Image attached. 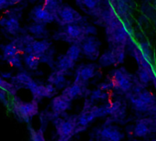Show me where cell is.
<instances>
[{"mask_svg":"<svg viewBox=\"0 0 156 141\" xmlns=\"http://www.w3.org/2000/svg\"><path fill=\"white\" fill-rule=\"evenodd\" d=\"M144 86L138 79H135L134 85L132 91L126 95V98L130 101L134 111L153 117L156 115V96L147 91Z\"/></svg>","mask_w":156,"mask_h":141,"instance_id":"cell-1","label":"cell"},{"mask_svg":"<svg viewBox=\"0 0 156 141\" xmlns=\"http://www.w3.org/2000/svg\"><path fill=\"white\" fill-rule=\"evenodd\" d=\"M135 79L124 68H120L114 71L112 73V79L111 81L113 89L122 94L127 95L130 93L134 85Z\"/></svg>","mask_w":156,"mask_h":141,"instance_id":"cell-2","label":"cell"},{"mask_svg":"<svg viewBox=\"0 0 156 141\" xmlns=\"http://www.w3.org/2000/svg\"><path fill=\"white\" fill-rule=\"evenodd\" d=\"M12 110L20 120L29 122V120L38 112L37 102L33 100L32 102L26 103L18 98H14L12 103Z\"/></svg>","mask_w":156,"mask_h":141,"instance_id":"cell-3","label":"cell"},{"mask_svg":"<svg viewBox=\"0 0 156 141\" xmlns=\"http://www.w3.org/2000/svg\"><path fill=\"white\" fill-rule=\"evenodd\" d=\"M83 27L80 26L78 23L68 24L64 26L63 31L57 33L55 39H62L67 42H72L80 44L81 41L86 38Z\"/></svg>","mask_w":156,"mask_h":141,"instance_id":"cell-4","label":"cell"},{"mask_svg":"<svg viewBox=\"0 0 156 141\" xmlns=\"http://www.w3.org/2000/svg\"><path fill=\"white\" fill-rule=\"evenodd\" d=\"M93 134L96 141H122L124 138V134L118 127L108 122L101 128H96Z\"/></svg>","mask_w":156,"mask_h":141,"instance_id":"cell-5","label":"cell"},{"mask_svg":"<svg viewBox=\"0 0 156 141\" xmlns=\"http://www.w3.org/2000/svg\"><path fill=\"white\" fill-rule=\"evenodd\" d=\"M53 123L59 138H67L70 139L76 135L77 116H72L66 119L56 117L53 119Z\"/></svg>","mask_w":156,"mask_h":141,"instance_id":"cell-6","label":"cell"},{"mask_svg":"<svg viewBox=\"0 0 156 141\" xmlns=\"http://www.w3.org/2000/svg\"><path fill=\"white\" fill-rule=\"evenodd\" d=\"M154 132H156V123L154 116L137 120L133 128V135L137 138H146Z\"/></svg>","mask_w":156,"mask_h":141,"instance_id":"cell-7","label":"cell"},{"mask_svg":"<svg viewBox=\"0 0 156 141\" xmlns=\"http://www.w3.org/2000/svg\"><path fill=\"white\" fill-rule=\"evenodd\" d=\"M55 18L61 25L65 26L72 23H79L81 20V16L71 6L62 5L55 14Z\"/></svg>","mask_w":156,"mask_h":141,"instance_id":"cell-8","label":"cell"},{"mask_svg":"<svg viewBox=\"0 0 156 141\" xmlns=\"http://www.w3.org/2000/svg\"><path fill=\"white\" fill-rule=\"evenodd\" d=\"M82 53L90 60H97L100 54V42L94 37H86L80 43Z\"/></svg>","mask_w":156,"mask_h":141,"instance_id":"cell-9","label":"cell"},{"mask_svg":"<svg viewBox=\"0 0 156 141\" xmlns=\"http://www.w3.org/2000/svg\"><path fill=\"white\" fill-rule=\"evenodd\" d=\"M30 18L36 23L44 24V25L48 23H51L54 20H56L55 15L50 11H48L47 8H45L43 5H38L32 8L30 12Z\"/></svg>","mask_w":156,"mask_h":141,"instance_id":"cell-10","label":"cell"},{"mask_svg":"<svg viewBox=\"0 0 156 141\" xmlns=\"http://www.w3.org/2000/svg\"><path fill=\"white\" fill-rule=\"evenodd\" d=\"M126 116V106L122 101H114L110 103V114L107 120L108 123L120 122L124 119Z\"/></svg>","mask_w":156,"mask_h":141,"instance_id":"cell-11","label":"cell"},{"mask_svg":"<svg viewBox=\"0 0 156 141\" xmlns=\"http://www.w3.org/2000/svg\"><path fill=\"white\" fill-rule=\"evenodd\" d=\"M30 92L33 95V98L35 101L38 102L40 99H42L43 97H48V98H51L54 96V95L56 94V88L54 85L48 83V84H36L31 90Z\"/></svg>","mask_w":156,"mask_h":141,"instance_id":"cell-12","label":"cell"},{"mask_svg":"<svg viewBox=\"0 0 156 141\" xmlns=\"http://www.w3.org/2000/svg\"><path fill=\"white\" fill-rule=\"evenodd\" d=\"M86 83L75 80L72 84L65 87V89L62 92V95H64L66 97L72 101L73 99L83 95L86 93Z\"/></svg>","mask_w":156,"mask_h":141,"instance_id":"cell-13","label":"cell"},{"mask_svg":"<svg viewBox=\"0 0 156 141\" xmlns=\"http://www.w3.org/2000/svg\"><path fill=\"white\" fill-rule=\"evenodd\" d=\"M70 105H71V100H69L68 97H66L62 94L58 96L54 97L51 102L53 114L56 117L63 114L65 111H67L70 107Z\"/></svg>","mask_w":156,"mask_h":141,"instance_id":"cell-14","label":"cell"},{"mask_svg":"<svg viewBox=\"0 0 156 141\" xmlns=\"http://www.w3.org/2000/svg\"><path fill=\"white\" fill-rule=\"evenodd\" d=\"M0 25L10 35H16L20 31V23L18 17L14 15H8L6 17L2 18Z\"/></svg>","mask_w":156,"mask_h":141,"instance_id":"cell-15","label":"cell"},{"mask_svg":"<svg viewBox=\"0 0 156 141\" xmlns=\"http://www.w3.org/2000/svg\"><path fill=\"white\" fill-rule=\"evenodd\" d=\"M96 72V65L94 64H84L80 65L76 71V81L86 83L91 79Z\"/></svg>","mask_w":156,"mask_h":141,"instance_id":"cell-16","label":"cell"},{"mask_svg":"<svg viewBox=\"0 0 156 141\" xmlns=\"http://www.w3.org/2000/svg\"><path fill=\"white\" fill-rule=\"evenodd\" d=\"M50 48V43L47 40H33L30 44H28L26 49L25 52L27 54L33 53L36 55L43 56Z\"/></svg>","mask_w":156,"mask_h":141,"instance_id":"cell-17","label":"cell"},{"mask_svg":"<svg viewBox=\"0 0 156 141\" xmlns=\"http://www.w3.org/2000/svg\"><path fill=\"white\" fill-rule=\"evenodd\" d=\"M13 84L14 85H20L21 87L27 88L31 90L37 83L32 80V78L26 72H19L16 76L13 77Z\"/></svg>","mask_w":156,"mask_h":141,"instance_id":"cell-18","label":"cell"},{"mask_svg":"<svg viewBox=\"0 0 156 141\" xmlns=\"http://www.w3.org/2000/svg\"><path fill=\"white\" fill-rule=\"evenodd\" d=\"M99 63L102 67H107V66H111L112 64L120 63L117 53L114 50V49H112L111 50H109V51L105 52L104 54H102L101 57L99 60Z\"/></svg>","mask_w":156,"mask_h":141,"instance_id":"cell-19","label":"cell"},{"mask_svg":"<svg viewBox=\"0 0 156 141\" xmlns=\"http://www.w3.org/2000/svg\"><path fill=\"white\" fill-rule=\"evenodd\" d=\"M48 83L52 85H54L57 88H62L66 85V78H65V73L59 71H55L53 72L48 79Z\"/></svg>","mask_w":156,"mask_h":141,"instance_id":"cell-20","label":"cell"},{"mask_svg":"<svg viewBox=\"0 0 156 141\" xmlns=\"http://www.w3.org/2000/svg\"><path fill=\"white\" fill-rule=\"evenodd\" d=\"M2 50H3V56H4V59L6 61L7 59L13 57V56H16V55H19L22 51L17 44V42L15 40H13L11 43L7 44V45H5L2 47Z\"/></svg>","mask_w":156,"mask_h":141,"instance_id":"cell-21","label":"cell"},{"mask_svg":"<svg viewBox=\"0 0 156 141\" xmlns=\"http://www.w3.org/2000/svg\"><path fill=\"white\" fill-rule=\"evenodd\" d=\"M75 65V61H72L70 58H69L67 55H63L60 56L56 63V67L57 70L59 72H62L64 73H66L68 71L71 70Z\"/></svg>","mask_w":156,"mask_h":141,"instance_id":"cell-22","label":"cell"},{"mask_svg":"<svg viewBox=\"0 0 156 141\" xmlns=\"http://www.w3.org/2000/svg\"><path fill=\"white\" fill-rule=\"evenodd\" d=\"M155 77L154 72L152 68H141L139 67L138 71V80L144 85H146L149 82L153 81Z\"/></svg>","mask_w":156,"mask_h":141,"instance_id":"cell-23","label":"cell"},{"mask_svg":"<svg viewBox=\"0 0 156 141\" xmlns=\"http://www.w3.org/2000/svg\"><path fill=\"white\" fill-rule=\"evenodd\" d=\"M27 30L31 36L36 37V38H43L44 36H47V34H48V31H47L45 25L36 23V22L29 25L27 27Z\"/></svg>","mask_w":156,"mask_h":141,"instance_id":"cell-24","label":"cell"},{"mask_svg":"<svg viewBox=\"0 0 156 141\" xmlns=\"http://www.w3.org/2000/svg\"><path fill=\"white\" fill-rule=\"evenodd\" d=\"M41 58L42 56L36 55L33 53H28L25 57V62L30 70H36L41 61Z\"/></svg>","mask_w":156,"mask_h":141,"instance_id":"cell-25","label":"cell"},{"mask_svg":"<svg viewBox=\"0 0 156 141\" xmlns=\"http://www.w3.org/2000/svg\"><path fill=\"white\" fill-rule=\"evenodd\" d=\"M81 52H82V51H81L80 44H79V43H74V44H72V45L69 47V49L68 50L66 55H67L69 58H70L72 61H78V59L80 58V55Z\"/></svg>","mask_w":156,"mask_h":141,"instance_id":"cell-26","label":"cell"},{"mask_svg":"<svg viewBox=\"0 0 156 141\" xmlns=\"http://www.w3.org/2000/svg\"><path fill=\"white\" fill-rule=\"evenodd\" d=\"M43 6H45V8L55 15L62 6V2L61 0H44Z\"/></svg>","mask_w":156,"mask_h":141,"instance_id":"cell-27","label":"cell"},{"mask_svg":"<svg viewBox=\"0 0 156 141\" xmlns=\"http://www.w3.org/2000/svg\"><path fill=\"white\" fill-rule=\"evenodd\" d=\"M0 88L5 90L7 93L11 94V95H16V86L14 85L13 83H10L8 82H6L5 80H4L1 76H0Z\"/></svg>","mask_w":156,"mask_h":141,"instance_id":"cell-28","label":"cell"},{"mask_svg":"<svg viewBox=\"0 0 156 141\" xmlns=\"http://www.w3.org/2000/svg\"><path fill=\"white\" fill-rule=\"evenodd\" d=\"M104 90L99 89V90H95L91 93L90 97V101L91 103L94 104L95 101H101V100H105L106 98V93H104Z\"/></svg>","mask_w":156,"mask_h":141,"instance_id":"cell-29","label":"cell"},{"mask_svg":"<svg viewBox=\"0 0 156 141\" xmlns=\"http://www.w3.org/2000/svg\"><path fill=\"white\" fill-rule=\"evenodd\" d=\"M29 130H30V137H31L32 141H46L44 139L43 131L41 129L35 131L32 128H30Z\"/></svg>","mask_w":156,"mask_h":141,"instance_id":"cell-30","label":"cell"},{"mask_svg":"<svg viewBox=\"0 0 156 141\" xmlns=\"http://www.w3.org/2000/svg\"><path fill=\"white\" fill-rule=\"evenodd\" d=\"M6 61L13 67H16V68H20L22 66L21 64V59H20V56L19 55H16V56H13L9 59L6 60Z\"/></svg>","mask_w":156,"mask_h":141,"instance_id":"cell-31","label":"cell"},{"mask_svg":"<svg viewBox=\"0 0 156 141\" xmlns=\"http://www.w3.org/2000/svg\"><path fill=\"white\" fill-rule=\"evenodd\" d=\"M80 2L89 9H94L98 5L97 0H80Z\"/></svg>","mask_w":156,"mask_h":141,"instance_id":"cell-32","label":"cell"},{"mask_svg":"<svg viewBox=\"0 0 156 141\" xmlns=\"http://www.w3.org/2000/svg\"><path fill=\"white\" fill-rule=\"evenodd\" d=\"M0 101L5 105L7 106L8 105V97H7V93L5 90L0 88Z\"/></svg>","mask_w":156,"mask_h":141,"instance_id":"cell-33","label":"cell"},{"mask_svg":"<svg viewBox=\"0 0 156 141\" xmlns=\"http://www.w3.org/2000/svg\"><path fill=\"white\" fill-rule=\"evenodd\" d=\"M10 3L8 0H0V9H5L10 6Z\"/></svg>","mask_w":156,"mask_h":141,"instance_id":"cell-34","label":"cell"},{"mask_svg":"<svg viewBox=\"0 0 156 141\" xmlns=\"http://www.w3.org/2000/svg\"><path fill=\"white\" fill-rule=\"evenodd\" d=\"M8 1H9L10 5H11V6H13V5H16V4H17V3L21 2L22 0H8Z\"/></svg>","mask_w":156,"mask_h":141,"instance_id":"cell-35","label":"cell"},{"mask_svg":"<svg viewBox=\"0 0 156 141\" xmlns=\"http://www.w3.org/2000/svg\"><path fill=\"white\" fill-rule=\"evenodd\" d=\"M69 139H67V138H58V139L57 141H69Z\"/></svg>","mask_w":156,"mask_h":141,"instance_id":"cell-36","label":"cell"},{"mask_svg":"<svg viewBox=\"0 0 156 141\" xmlns=\"http://www.w3.org/2000/svg\"><path fill=\"white\" fill-rule=\"evenodd\" d=\"M153 83H154V87H155V90H156V76L153 79Z\"/></svg>","mask_w":156,"mask_h":141,"instance_id":"cell-37","label":"cell"},{"mask_svg":"<svg viewBox=\"0 0 156 141\" xmlns=\"http://www.w3.org/2000/svg\"><path fill=\"white\" fill-rule=\"evenodd\" d=\"M151 141H156V139H153V140H151Z\"/></svg>","mask_w":156,"mask_h":141,"instance_id":"cell-38","label":"cell"}]
</instances>
